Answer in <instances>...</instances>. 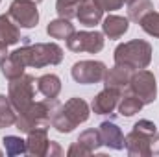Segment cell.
<instances>
[{
  "label": "cell",
  "mask_w": 159,
  "mask_h": 157,
  "mask_svg": "<svg viewBox=\"0 0 159 157\" xmlns=\"http://www.w3.org/2000/svg\"><path fill=\"white\" fill-rule=\"evenodd\" d=\"M0 155H2V150H0Z\"/></svg>",
  "instance_id": "obj_37"
},
{
  "label": "cell",
  "mask_w": 159,
  "mask_h": 157,
  "mask_svg": "<svg viewBox=\"0 0 159 157\" xmlns=\"http://www.w3.org/2000/svg\"><path fill=\"white\" fill-rule=\"evenodd\" d=\"M7 15L19 28H35L39 22V9L35 0H13Z\"/></svg>",
  "instance_id": "obj_7"
},
{
  "label": "cell",
  "mask_w": 159,
  "mask_h": 157,
  "mask_svg": "<svg viewBox=\"0 0 159 157\" xmlns=\"http://www.w3.org/2000/svg\"><path fill=\"white\" fill-rule=\"evenodd\" d=\"M0 67H2V74L7 79H15V78H19V76H22V74H24V69H26V67H24L19 59H15L13 56H7L6 61H4Z\"/></svg>",
  "instance_id": "obj_23"
},
{
  "label": "cell",
  "mask_w": 159,
  "mask_h": 157,
  "mask_svg": "<svg viewBox=\"0 0 159 157\" xmlns=\"http://www.w3.org/2000/svg\"><path fill=\"white\" fill-rule=\"evenodd\" d=\"M4 148H6V154L7 155H22L26 154V141L17 137V135H6L4 137Z\"/></svg>",
  "instance_id": "obj_24"
},
{
  "label": "cell",
  "mask_w": 159,
  "mask_h": 157,
  "mask_svg": "<svg viewBox=\"0 0 159 157\" xmlns=\"http://www.w3.org/2000/svg\"><path fill=\"white\" fill-rule=\"evenodd\" d=\"M124 148L131 157H150V137L131 129L126 137H124Z\"/></svg>",
  "instance_id": "obj_12"
},
{
  "label": "cell",
  "mask_w": 159,
  "mask_h": 157,
  "mask_svg": "<svg viewBox=\"0 0 159 157\" xmlns=\"http://www.w3.org/2000/svg\"><path fill=\"white\" fill-rule=\"evenodd\" d=\"M120 96H122L120 92L106 87L104 91H100V92L93 98V102H91L93 113H94V115H109V113H113L115 107L119 105Z\"/></svg>",
  "instance_id": "obj_11"
},
{
  "label": "cell",
  "mask_w": 159,
  "mask_h": 157,
  "mask_svg": "<svg viewBox=\"0 0 159 157\" xmlns=\"http://www.w3.org/2000/svg\"><path fill=\"white\" fill-rule=\"evenodd\" d=\"M26 154L34 157H44L48 148V128H35L30 133H26Z\"/></svg>",
  "instance_id": "obj_14"
},
{
  "label": "cell",
  "mask_w": 159,
  "mask_h": 157,
  "mask_svg": "<svg viewBox=\"0 0 159 157\" xmlns=\"http://www.w3.org/2000/svg\"><path fill=\"white\" fill-rule=\"evenodd\" d=\"M76 19L80 20V24H83V26H87V28H94L96 24L102 22L104 11H102L94 2L87 0V2H83V4L80 6L78 13H76Z\"/></svg>",
  "instance_id": "obj_16"
},
{
  "label": "cell",
  "mask_w": 159,
  "mask_h": 157,
  "mask_svg": "<svg viewBox=\"0 0 159 157\" xmlns=\"http://www.w3.org/2000/svg\"><path fill=\"white\" fill-rule=\"evenodd\" d=\"M89 115H91V111H89V104L85 100L70 98L63 105L59 104L57 109L52 113L50 126L56 128V131H59V133H70L80 124L87 122Z\"/></svg>",
  "instance_id": "obj_2"
},
{
  "label": "cell",
  "mask_w": 159,
  "mask_h": 157,
  "mask_svg": "<svg viewBox=\"0 0 159 157\" xmlns=\"http://www.w3.org/2000/svg\"><path fill=\"white\" fill-rule=\"evenodd\" d=\"M133 70L131 69H126V67H120L115 65L113 69H109L104 76V85L107 89H113L120 94H126L129 91V79H131Z\"/></svg>",
  "instance_id": "obj_10"
},
{
  "label": "cell",
  "mask_w": 159,
  "mask_h": 157,
  "mask_svg": "<svg viewBox=\"0 0 159 157\" xmlns=\"http://www.w3.org/2000/svg\"><path fill=\"white\" fill-rule=\"evenodd\" d=\"M9 56V52H7V46H0V65L6 61V57Z\"/></svg>",
  "instance_id": "obj_34"
},
{
  "label": "cell",
  "mask_w": 159,
  "mask_h": 157,
  "mask_svg": "<svg viewBox=\"0 0 159 157\" xmlns=\"http://www.w3.org/2000/svg\"><path fill=\"white\" fill-rule=\"evenodd\" d=\"M59 102L57 98H44L41 102H34L26 111L19 113L15 126L22 133H30L35 128H48L50 126V117L57 109Z\"/></svg>",
  "instance_id": "obj_4"
},
{
  "label": "cell",
  "mask_w": 159,
  "mask_h": 157,
  "mask_svg": "<svg viewBox=\"0 0 159 157\" xmlns=\"http://www.w3.org/2000/svg\"><path fill=\"white\" fill-rule=\"evenodd\" d=\"M35 2H37V4H39V2H43V0H35Z\"/></svg>",
  "instance_id": "obj_36"
},
{
  "label": "cell",
  "mask_w": 159,
  "mask_h": 157,
  "mask_svg": "<svg viewBox=\"0 0 159 157\" xmlns=\"http://www.w3.org/2000/svg\"><path fill=\"white\" fill-rule=\"evenodd\" d=\"M37 91L44 98H57L61 92V79L56 74H44L37 79Z\"/></svg>",
  "instance_id": "obj_19"
},
{
  "label": "cell",
  "mask_w": 159,
  "mask_h": 157,
  "mask_svg": "<svg viewBox=\"0 0 159 157\" xmlns=\"http://www.w3.org/2000/svg\"><path fill=\"white\" fill-rule=\"evenodd\" d=\"M139 24H141V28H143L148 35L159 39V13L157 11L152 9L150 13H146V15L139 20Z\"/></svg>",
  "instance_id": "obj_25"
},
{
  "label": "cell",
  "mask_w": 159,
  "mask_h": 157,
  "mask_svg": "<svg viewBox=\"0 0 159 157\" xmlns=\"http://www.w3.org/2000/svg\"><path fill=\"white\" fill-rule=\"evenodd\" d=\"M74 24L69 20V19H56V20H50L48 26H46V34L52 37V39H69L72 34H74Z\"/></svg>",
  "instance_id": "obj_18"
},
{
  "label": "cell",
  "mask_w": 159,
  "mask_h": 157,
  "mask_svg": "<svg viewBox=\"0 0 159 157\" xmlns=\"http://www.w3.org/2000/svg\"><path fill=\"white\" fill-rule=\"evenodd\" d=\"M115 65L139 70L146 69L152 61V44L143 39H133L122 43L115 48Z\"/></svg>",
  "instance_id": "obj_3"
},
{
  "label": "cell",
  "mask_w": 159,
  "mask_h": 157,
  "mask_svg": "<svg viewBox=\"0 0 159 157\" xmlns=\"http://www.w3.org/2000/svg\"><path fill=\"white\" fill-rule=\"evenodd\" d=\"M9 105H11L9 98H7V96H4V94H0V111H2V109H6V107H9Z\"/></svg>",
  "instance_id": "obj_33"
},
{
  "label": "cell",
  "mask_w": 159,
  "mask_h": 157,
  "mask_svg": "<svg viewBox=\"0 0 159 157\" xmlns=\"http://www.w3.org/2000/svg\"><path fill=\"white\" fill-rule=\"evenodd\" d=\"M107 72V67L102 61H93V59H85L78 61L72 65L70 74L72 79L78 81L81 85H91V83H100L104 81V76Z\"/></svg>",
  "instance_id": "obj_8"
},
{
  "label": "cell",
  "mask_w": 159,
  "mask_h": 157,
  "mask_svg": "<svg viewBox=\"0 0 159 157\" xmlns=\"http://www.w3.org/2000/svg\"><path fill=\"white\" fill-rule=\"evenodd\" d=\"M20 37V28L11 20L9 15H0V46L17 44Z\"/></svg>",
  "instance_id": "obj_17"
},
{
  "label": "cell",
  "mask_w": 159,
  "mask_h": 157,
  "mask_svg": "<svg viewBox=\"0 0 159 157\" xmlns=\"http://www.w3.org/2000/svg\"><path fill=\"white\" fill-rule=\"evenodd\" d=\"M133 129H135V131H139V133H143V135H146V137H152V135L157 131V126H156L152 120L143 118V120H139V122H135V124H133Z\"/></svg>",
  "instance_id": "obj_28"
},
{
  "label": "cell",
  "mask_w": 159,
  "mask_h": 157,
  "mask_svg": "<svg viewBox=\"0 0 159 157\" xmlns=\"http://www.w3.org/2000/svg\"><path fill=\"white\" fill-rule=\"evenodd\" d=\"M15 120H17V111L13 109V105L2 109V111H0V129L15 126Z\"/></svg>",
  "instance_id": "obj_27"
},
{
  "label": "cell",
  "mask_w": 159,
  "mask_h": 157,
  "mask_svg": "<svg viewBox=\"0 0 159 157\" xmlns=\"http://www.w3.org/2000/svg\"><path fill=\"white\" fill-rule=\"evenodd\" d=\"M61 154H63L61 146H59L56 141H50V142H48V148H46V155L44 157H54V155H61Z\"/></svg>",
  "instance_id": "obj_31"
},
{
  "label": "cell",
  "mask_w": 159,
  "mask_h": 157,
  "mask_svg": "<svg viewBox=\"0 0 159 157\" xmlns=\"http://www.w3.org/2000/svg\"><path fill=\"white\" fill-rule=\"evenodd\" d=\"M35 78L30 74H22L15 79H9L7 85V98L17 113L26 111L35 98Z\"/></svg>",
  "instance_id": "obj_5"
},
{
  "label": "cell",
  "mask_w": 159,
  "mask_h": 157,
  "mask_svg": "<svg viewBox=\"0 0 159 157\" xmlns=\"http://www.w3.org/2000/svg\"><path fill=\"white\" fill-rule=\"evenodd\" d=\"M87 0H56V11L61 19H74L80 6Z\"/></svg>",
  "instance_id": "obj_22"
},
{
  "label": "cell",
  "mask_w": 159,
  "mask_h": 157,
  "mask_svg": "<svg viewBox=\"0 0 159 157\" xmlns=\"http://www.w3.org/2000/svg\"><path fill=\"white\" fill-rule=\"evenodd\" d=\"M129 92L135 94L144 105L146 104H154L157 98V81L156 76L146 70V69H139L133 70L131 79H129Z\"/></svg>",
  "instance_id": "obj_6"
},
{
  "label": "cell",
  "mask_w": 159,
  "mask_h": 157,
  "mask_svg": "<svg viewBox=\"0 0 159 157\" xmlns=\"http://www.w3.org/2000/svg\"><path fill=\"white\" fill-rule=\"evenodd\" d=\"M78 142L80 144H83L85 148H89L93 154L102 146V141H100V133H98V129H85V131L78 137Z\"/></svg>",
  "instance_id": "obj_26"
},
{
  "label": "cell",
  "mask_w": 159,
  "mask_h": 157,
  "mask_svg": "<svg viewBox=\"0 0 159 157\" xmlns=\"http://www.w3.org/2000/svg\"><path fill=\"white\" fill-rule=\"evenodd\" d=\"M100 133V141L104 146H107L109 150H124V133L115 122H102L98 128Z\"/></svg>",
  "instance_id": "obj_13"
},
{
  "label": "cell",
  "mask_w": 159,
  "mask_h": 157,
  "mask_svg": "<svg viewBox=\"0 0 159 157\" xmlns=\"http://www.w3.org/2000/svg\"><path fill=\"white\" fill-rule=\"evenodd\" d=\"M67 155H69V157H85V155H93V152L76 141V142H72V144H70V148L67 150Z\"/></svg>",
  "instance_id": "obj_30"
},
{
  "label": "cell",
  "mask_w": 159,
  "mask_h": 157,
  "mask_svg": "<svg viewBox=\"0 0 159 157\" xmlns=\"http://www.w3.org/2000/svg\"><path fill=\"white\" fill-rule=\"evenodd\" d=\"M129 30V19L120 15H107L102 19V34L109 39H120Z\"/></svg>",
  "instance_id": "obj_15"
},
{
  "label": "cell",
  "mask_w": 159,
  "mask_h": 157,
  "mask_svg": "<svg viewBox=\"0 0 159 157\" xmlns=\"http://www.w3.org/2000/svg\"><path fill=\"white\" fill-rule=\"evenodd\" d=\"M124 2H126V4H128V2H131V0H124Z\"/></svg>",
  "instance_id": "obj_35"
},
{
  "label": "cell",
  "mask_w": 159,
  "mask_h": 157,
  "mask_svg": "<svg viewBox=\"0 0 159 157\" xmlns=\"http://www.w3.org/2000/svg\"><path fill=\"white\" fill-rule=\"evenodd\" d=\"M102 11H107V13H111V11H117V9H120L126 2L124 0H93Z\"/></svg>",
  "instance_id": "obj_29"
},
{
  "label": "cell",
  "mask_w": 159,
  "mask_h": 157,
  "mask_svg": "<svg viewBox=\"0 0 159 157\" xmlns=\"http://www.w3.org/2000/svg\"><path fill=\"white\" fill-rule=\"evenodd\" d=\"M150 152L152 155H159V131H156L150 137Z\"/></svg>",
  "instance_id": "obj_32"
},
{
  "label": "cell",
  "mask_w": 159,
  "mask_h": 157,
  "mask_svg": "<svg viewBox=\"0 0 159 157\" xmlns=\"http://www.w3.org/2000/svg\"><path fill=\"white\" fill-rule=\"evenodd\" d=\"M152 9H154L152 0H131L128 2V19L139 24V20Z\"/></svg>",
  "instance_id": "obj_21"
},
{
  "label": "cell",
  "mask_w": 159,
  "mask_h": 157,
  "mask_svg": "<svg viewBox=\"0 0 159 157\" xmlns=\"http://www.w3.org/2000/svg\"><path fill=\"white\" fill-rule=\"evenodd\" d=\"M143 102L135 96V94H122L119 100V113L122 115V117H133L135 113H139L141 109H143Z\"/></svg>",
  "instance_id": "obj_20"
},
{
  "label": "cell",
  "mask_w": 159,
  "mask_h": 157,
  "mask_svg": "<svg viewBox=\"0 0 159 157\" xmlns=\"http://www.w3.org/2000/svg\"><path fill=\"white\" fill-rule=\"evenodd\" d=\"M104 34L100 32H74L67 39V48L70 52H87V54H98L104 48Z\"/></svg>",
  "instance_id": "obj_9"
},
{
  "label": "cell",
  "mask_w": 159,
  "mask_h": 157,
  "mask_svg": "<svg viewBox=\"0 0 159 157\" xmlns=\"http://www.w3.org/2000/svg\"><path fill=\"white\" fill-rule=\"evenodd\" d=\"M9 56L19 59L24 67L43 69L48 65H59L63 61V48L56 43H35L20 46L13 50Z\"/></svg>",
  "instance_id": "obj_1"
}]
</instances>
